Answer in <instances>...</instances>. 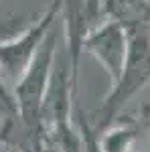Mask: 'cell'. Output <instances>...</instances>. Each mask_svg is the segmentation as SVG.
<instances>
[{
	"label": "cell",
	"mask_w": 150,
	"mask_h": 152,
	"mask_svg": "<svg viewBox=\"0 0 150 152\" xmlns=\"http://www.w3.org/2000/svg\"><path fill=\"white\" fill-rule=\"evenodd\" d=\"M118 79L120 85L112 99L114 107H120L132 95H136L146 85H150V39L140 35L130 41L126 63Z\"/></svg>",
	"instance_id": "cell-1"
},
{
	"label": "cell",
	"mask_w": 150,
	"mask_h": 152,
	"mask_svg": "<svg viewBox=\"0 0 150 152\" xmlns=\"http://www.w3.org/2000/svg\"><path fill=\"white\" fill-rule=\"evenodd\" d=\"M128 47H130V43L126 39V33L116 24L108 26L104 31V35H102V39H100L97 51L102 53L108 69L116 79L120 77V73L124 69V63H126V57H128Z\"/></svg>",
	"instance_id": "cell-2"
},
{
	"label": "cell",
	"mask_w": 150,
	"mask_h": 152,
	"mask_svg": "<svg viewBox=\"0 0 150 152\" xmlns=\"http://www.w3.org/2000/svg\"><path fill=\"white\" fill-rule=\"evenodd\" d=\"M136 138V132L132 128H120L110 134L105 140V152H128L130 144Z\"/></svg>",
	"instance_id": "cell-3"
}]
</instances>
